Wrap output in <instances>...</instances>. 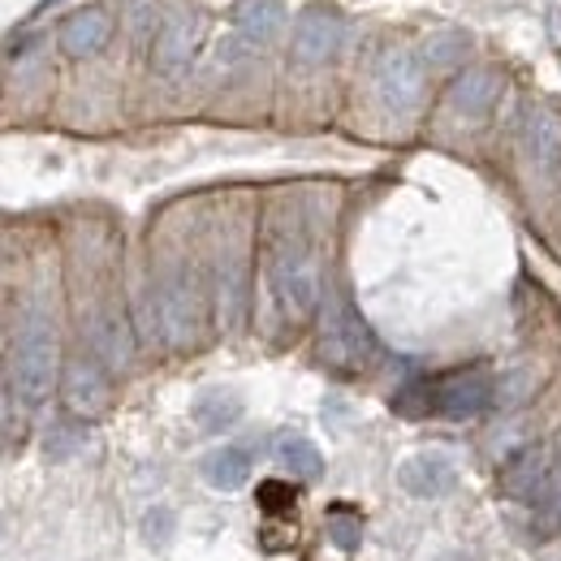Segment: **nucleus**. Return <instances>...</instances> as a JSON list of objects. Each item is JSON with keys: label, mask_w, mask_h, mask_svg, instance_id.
<instances>
[{"label": "nucleus", "mask_w": 561, "mask_h": 561, "mask_svg": "<svg viewBox=\"0 0 561 561\" xmlns=\"http://www.w3.org/2000/svg\"><path fill=\"white\" fill-rule=\"evenodd\" d=\"M376 91L389 113H402V117L415 113L423 104V91H427V70H423L420 53L389 48L376 66Z\"/></svg>", "instance_id": "obj_7"}, {"label": "nucleus", "mask_w": 561, "mask_h": 561, "mask_svg": "<svg viewBox=\"0 0 561 561\" xmlns=\"http://www.w3.org/2000/svg\"><path fill=\"white\" fill-rule=\"evenodd\" d=\"M346 22L333 4H307L294 22V61L298 66H324L342 48Z\"/></svg>", "instance_id": "obj_8"}, {"label": "nucleus", "mask_w": 561, "mask_h": 561, "mask_svg": "<svg viewBox=\"0 0 561 561\" xmlns=\"http://www.w3.org/2000/svg\"><path fill=\"white\" fill-rule=\"evenodd\" d=\"M156 316H160V333L173 351H191L199 346L204 329H208V294L195 268H173L156 289Z\"/></svg>", "instance_id": "obj_4"}, {"label": "nucleus", "mask_w": 561, "mask_h": 561, "mask_svg": "<svg viewBox=\"0 0 561 561\" xmlns=\"http://www.w3.org/2000/svg\"><path fill=\"white\" fill-rule=\"evenodd\" d=\"M233 26L247 44H273L285 26V4L280 0H238L233 4Z\"/></svg>", "instance_id": "obj_17"}, {"label": "nucleus", "mask_w": 561, "mask_h": 561, "mask_svg": "<svg viewBox=\"0 0 561 561\" xmlns=\"http://www.w3.org/2000/svg\"><path fill=\"white\" fill-rule=\"evenodd\" d=\"M501 91H505V73L492 70V66H476V70H467L449 87V108L458 117H467V122H484L496 108Z\"/></svg>", "instance_id": "obj_12"}, {"label": "nucleus", "mask_w": 561, "mask_h": 561, "mask_svg": "<svg viewBox=\"0 0 561 561\" xmlns=\"http://www.w3.org/2000/svg\"><path fill=\"white\" fill-rule=\"evenodd\" d=\"M191 420L199 432H229L233 423L242 420V398L238 393H229V389H208V393H199L195 398V407H191Z\"/></svg>", "instance_id": "obj_19"}, {"label": "nucleus", "mask_w": 561, "mask_h": 561, "mask_svg": "<svg viewBox=\"0 0 561 561\" xmlns=\"http://www.w3.org/2000/svg\"><path fill=\"white\" fill-rule=\"evenodd\" d=\"M277 462L294 480H302V484H316V480L324 476V454H320L307 436H294V432L277 440Z\"/></svg>", "instance_id": "obj_20"}, {"label": "nucleus", "mask_w": 561, "mask_h": 561, "mask_svg": "<svg viewBox=\"0 0 561 561\" xmlns=\"http://www.w3.org/2000/svg\"><path fill=\"white\" fill-rule=\"evenodd\" d=\"M82 427H73V423H53V432H48V440H44V454L53 458V462H61V458H70L73 449H82Z\"/></svg>", "instance_id": "obj_23"}, {"label": "nucleus", "mask_w": 561, "mask_h": 561, "mask_svg": "<svg viewBox=\"0 0 561 561\" xmlns=\"http://www.w3.org/2000/svg\"><path fill=\"white\" fill-rule=\"evenodd\" d=\"M247 48H251V44H247L242 35H238V39H225V44H220V61H225V66H233V61H242V57H247Z\"/></svg>", "instance_id": "obj_26"}, {"label": "nucleus", "mask_w": 561, "mask_h": 561, "mask_svg": "<svg viewBox=\"0 0 561 561\" xmlns=\"http://www.w3.org/2000/svg\"><path fill=\"white\" fill-rule=\"evenodd\" d=\"M540 514H545V531H558L561 536V480H558V489H553V496L540 505Z\"/></svg>", "instance_id": "obj_25"}, {"label": "nucleus", "mask_w": 561, "mask_h": 561, "mask_svg": "<svg viewBox=\"0 0 561 561\" xmlns=\"http://www.w3.org/2000/svg\"><path fill=\"white\" fill-rule=\"evenodd\" d=\"M57 367H61V354H57V333H53V320L31 311L18 329V342H13V393L22 407H39L48 402L53 385H57Z\"/></svg>", "instance_id": "obj_1"}, {"label": "nucleus", "mask_w": 561, "mask_h": 561, "mask_svg": "<svg viewBox=\"0 0 561 561\" xmlns=\"http://www.w3.org/2000/svg\"><path fill=\"white\" fill-rule=\"evenodd\" d=\"M173 527H178V518H173V510H164V505H156V510L142 518V531H147L151 545H169V540H173Z\"/></svg>", "instance_id": "obj_24"}, {"label": "nucleus", "mask_w": 561, "mask_h": 561, "mask_svg": "<svg viewBox=\"0 0 561 561\" xmlns=\"http://www.w3.org/2000/svg\"><path fill=\"white\" fill-rule=\"evenodd\" d=\"M199 39H204V18H199V13H173V18L160 26L156 44H151V70L182 73L195 61Z\"/></svg>", "instance_id": "obj_11"}, {"label": "nucleus", "mask_w": 561, "mask_h": 561, "mask_svg": "<svg viewBox=\"0 0 561 561\" xmlns=\"http://www.w3.org/2000/svg\"><path fill=\"white\" fill-rule=\"evenodd\" d=\"M523 156L536 173H558L561 169V117L549 108H531L523 122Z\"/></svg>", "instance_id": "obj_13"}, {"label": "nucleus", "mask_w": 561, "mask_h": 561, "mask_svg": "<svg viewBox=\"0 0 561 561\" xmlns=\"http://www.w3.org/2000/svg\"><path fill=\"white\" fill-rule=\"evenodd\" d=\"M268 280L289 320H307L320 307V264L302 233H280L268 255Z\"/></svg>", "instance_id": "obj_3"}, {"label": "nucleus", "mask_w": 561, "mask_h": 561, "mask_svg": "<svg viewBox=\"0 0 561 561\" xmlns=\"http://www.w3.org/2000/svg\"><path fill=\"white\" fill-rule=\"evenodd\" d=\"M558 480H561L558 449L545 445V440L523 445V449H518L514 458H505V467H501V492H505L510 501H518V505H536V510L553 496Z\"/></svg>", "instance_id": "obj_5"}, {"label": "nucleus", "mask_w": 561, "mask_h": 561, "mask_svg": "<svg viewBox=\"0 0 561 561\" xmlns=\"http://www.w3.org/2000/svg\"><path fill=\"white\" fill-rule=\"evenodd\" d=\"M329 540L342 549V553H354L358 549V540H363V523L346 514V510H333L329 514Z\"/></svg>", "instance_id": "obj_22"}, {"label": "nucleus", "mask_w": 561, "mask_h": 561, "mask_svg": "<svg viewBox=\"0 0 561 561\" xmlns=\"http://www.w3.org/2000/svg\"><path fill=\"white\" fill-rule=\"evenodd\" d=\"M199 471L216 492H238L251 480V454L242 445H220V449L204 454Z\"/></svg>", "instance_id": "obj_18"}, {"label": "nucleus", "mask_w": 561, "mask_h": 561, "mask_svg": "<svg viewBox=\"0 0 561 561\" xmlns=\"http://www.w3.org/2000/svg\"><path fill=\"white\" fill-rule=\"evenodd\" d=\"M471 53V39H467V31H436V35H427L420 48V61L423 70H454L462 57Z\"/></svg>", "instance_id": "obj_21"}, {"label": "nucleus", "mask_w": 561, "mask_h": 561, "mask_svg": "<svg viewBox=\"0 0 561 561\" xmlns=\"http://www.w3.org/2000/svg\"><path fill=\"white\" fill-rule=\"evenodd\" d=\"M398 484H402V492H411L420 501L449 496L458 489V462L445 449H415V454H407L398 462Z\"/></svg>", "instance_id": "obj_10"}, {"label": "nucleus", "mask_w": 561, "mask_h": 561, "mask_svg": "<svg viewBox=\"0 0 561 561\" xmlns=\"http://www.w3.org/2000/svg\"><path fill=\"white\" fill-rule=\"evenodd\" d=\"M0 436H4V393H0Z\"/></svg>", "instance_id": "obj_27"}, {"label": "nucleus", "mask_w": 561, "mask_h": 561, "mask_svg": "<svg viewBox=\"0 0 561 561\" xmlns=\"http://www.w3.org/2000/svg\"><path fill=\"white\" fill-rule=\"evenodd\" d=\"M61 398L70 407V415L78 420H95L108 411L113 402V385H108V371L100 358H70L66 371H61Z\"/></svg>", "instance_id": "obj_9"}, {"label": "nucleus", "mask_w": 561, "mask_h": 561, "mask_svg": "<svg viewBox=\"0 0 561 561\" xmlns=\"http://www.w3.org/2000/svg\"><path fill=\"white\" fill-rule=\"evenodd\" d=\"M320 363L342 371V376H354V371H367V363L376 358V337L367 329V320L358 316L351 298L342 289H333L324 298V311H320Z\"/></svg>", "instance_id": "obj_2"}, {"label": "nucleus", "mask_w": 561, "mask_h": 561, "mask_svg": "<svg viewBox=\"0 0 561 561\" xmlns=\"http://www.w3.org/2000/svg\"><path fill=\"white\" fill-rule=\"evenodd\" d=\"M87 337H91V351L104 367H130L135 358V333H130V320L122 311H100L91 324H87Z\"/></svg>", "instance_id": "obj_15"}, {"label": "nucleus", "mask_w": 561, "mask_h": 561, "mask_svg": "<svg viewBox=\"0 0 561 561\" xmlns=\"http://www.w3.org/2000/svg\"><path fill=\"white\" fill-rule=\"evenodd\" d=\"M247 255L242 251H225L220 264H216V311H220V324L225 329H242L247 320Z\"/></svg>", "instance_id": "obj_14"}, {"label": "nucleus", "mask_w": 561, "mask_h": 561, "mask_svg": "<svg viewBox=\"0 0 561 561\" xmlns=\"http://www.w3.org/2000/svg\"><path fill=\"white\" fill-rule=\"evenodd\" d=\"M57 39H61V48L70 57H95L113 39V13L108 9H78V13L66 18Z\"/></svg>", "instance_id": "obj_16"}, {"label": "nucleus", "mask_w": 561, "mask_h": 561, "mask_svg": "<svg viewBox=\"0 0 561 561\" xmlns=\"http://www.w3.org/2000/svg\"><path fill=\"white\" fill-rule=\"evenodd\" d=\"M427 402H432V415L476 420L496 407V376L489 367H458L440 380H427Z\"/></svg>", "instance_id": "obj_6"}]
</instances>
